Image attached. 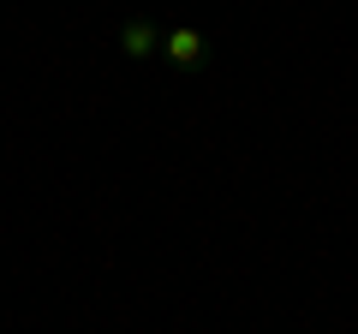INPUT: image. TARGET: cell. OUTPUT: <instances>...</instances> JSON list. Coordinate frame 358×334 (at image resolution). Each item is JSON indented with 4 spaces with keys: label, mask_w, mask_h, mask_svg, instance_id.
Listing matches in <instances>:
<instances>
[{
    "label": "cell",
    "mask_w": 358,
    "mask_h": 334,
    "mask_svg": "<svg viewBox=\"0 0 358 334\" xmlns=\"http://www.w3.org/2000/svg\"><path fill=\"white\" fill-rule=\"evenodd\" d=\"M162 60L173 66V72H197V66L209 60V36L197 24H173L162 30Z\"/></svg>",
    "instance_id": "cell-1"
},
{
    "label": "cell",
    "mask_w": 358,
    "mask_h": 334,
    "mask_svg": "<svg viewBox=\"0 0 358 334\" xmlns=\"http://www.w3.org/2000/svg\"><path fill=\"white\" fill-rule=\"evenodd\" d=\"M120 48H126L131 60H155V54H162V30H155L150 18H126V24H120Z\"/></svg>",
    "instance_id": "cell-2"
}]
</instances>
